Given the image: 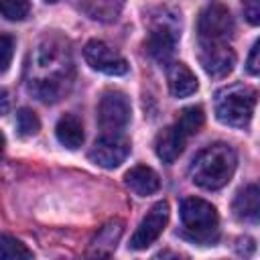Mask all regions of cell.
Listing matches in <instances>:
<instances>
[{
    "mask_svg": "<svg viewBox=\"0 0 260 260\" xmlns=\"http://www.w3.org/2000/svg\"><path fill=\"white\" fill-rule=\"evenodd\" d=\"M0 258H6V260H18V258L30 260L32 252L20 240H16L14 236L0 234Z\"/></svg>",
    "mask_w": 260,
    "mask_h": 260,
    "instance_id": "ffe728a7",
    "label": "cell"
},
{
    "mask_svg": "<svg viewBox=\"0 0 260 260\" xmlns=\"http://www.w3.org/2000/svg\"><path fill=\"white\" fill-rule=\"evenodd\" d=\"M248 71L252 73V75H258V71H260V63H258V43H254L252 45V49H250V55H248Z\"/></svg>",
    "mask_w": 260,
    "mask_h": 260,
    "instance_id": "cb8c5ba5",
    "label": "cell"
},
{
    "mask_svg": "<svg viewBox=\"0 0 260 260\" xmlns=\"http://www.w3.org/2000/svg\"><path fill=\"white\" fill-rule=\"evenodd\" d=\"M232 35V12L221 2L207 4L197 18V43H230Z\"/></svg>",
    "mask_w": 260,
    "mask_h": 260,
    "instance_id": "8992f818",
    "label": "cell"
},
{
    "mask_svg": "<svg viewBox=\"0 0 260 260\" xmlns=\"http://www.w3.org/2000/svg\"><path fill=\"white\" fill-rule=\"evenodd\" d=\"M14 47H16V43H14L12 35H0V73H4L10 67Z\"/></svg>",
    "mask_w": 260,
    "mask_h": 260,
    "instance_id": "603a6c76",
    "label": "cell"
},
{
    "mask_svg": "<svg viewBox=\"0 0 260 260\" xmlns=\"http://www.w3.org/2000/svg\"><path fill=\"white\" fill-rule=\"evenodd\" d=\"M203 122H205L203 108H201V106H189V108L181 110V114H179L175 126L179 128V132H181L185 138H189V136H193V134L199 132V128L203 126Z\"/></svg>",
    "mask_w": 260,
    "mask_h": 260,
    "instance_id": "d6986e66",
    "label": "cell"
},
{
    "mask_svg": "<svg viewBox=\"0 0 260 260\" xmlns=\"http://www.w3.org/2000/svg\"><path fill=\"white\" fill-rule=\"evenodd\" d=\"M236 165H238L236 150L225 142H215L211 146H205L193 158L189 167V175L197 187L215 191L230 183V179L234 177Z\"/></svg>",
    "mask_w": 260,
    "mask_h": 260,
    "instance_id": "7a4b0ae2",
    "label": "cell"
},
{
    "mask_svg": "<svg viewBox=\"0 0 260 260\" xmlns=\"http://www.w3.org/2000/svg\"><path fill=\"white\" fill-rule=\"evenodd\" d=\"M55 134H57V140L69 150H77L83 144V138H85L83 124L75 114L61 116L57 126H55Z\"/></svg>",
    "mask_w": 260,
    "mask_h": 260,
    "instance_id": "e0dca14e",
    "label": "cell"
},
{
    "mask_svg": "<svg viewBox=\"0 0 260 260\" xmlns=\"http://www.w3.org/2000/svg\"><path fill=\"white\" fill-rule=\"evenodd\" d=\"M47 2H57V0H47Z\"/></svg>",
    "mask_w": 260,
    "mask_h": 260,
    "instance_id": "4316f807",
    "label": "cell"
},
{
    "mask_svg": "<svg viewBox=\"0 0 260 260\" xmlns=\"http://www.w3.org/2000/svg\"><path fill=\"white\" fill-rule=\"evenodd\" d=\"M128 154H130V140L122 134H104L100 140L93 142V146L87 152L89 160L102 169L120 167Z\"/></svg>",
    "mask_w": 260,
    "mask_h": 260,
    "instance_id": "9c48e42d",
    "label": "cell"
},
{
    "mask_svg": "<svg viewBox=\"0 0 260 260\" xmlns=\"http://www.w3.org/2000/svg\"><path fill=\"white\" fill-rule=\"evenodd\" d=\"M232 209L240 221L256 223L258 215H260V191H258V187L252 183V185H246L244 189H240L234 203H232Z\"/></svg>",
    "mask_w": 260,
    "mask_h": 260,
    "instance_id": "5bb4252c",
    "label": "cell"
},
{
    "mask_svg": "<svg viewBox=\"0 0 260 260\" xmlns=\"http://www.w3.org/2000/svg\"><path fill=\"white\" fill-rule=\"evenodd\" d=\"M77 6L85 16L98 22H112L118 18L124 0H77Z\"/></svg>",
    "mask_w": 260,
    "mask_h": 260,
    "instance_id": "ac0fdd59",
    "label": "cell"
},
{
    "mask_svg": "<svg viewBox=\"0 0 260 260\" xmlns=\"http://www.w3.org/2000/svg\"><path fill=\"white\" fill-rule=\"evenodd\" d=\"M199 63L211 77H225L236 65V53L230 43H199Z\"/></svg>",
    "mask_w": 260,
    "mask_h": 260,
    "instance_id": "8fae6325",
    "label": "cell"
},
{
    "mask_svg": "<svg viewBox=\"0 0 260 260\" xmlns=\"http://www.w3.org/2000/svg\"><path fill=\"white\" fill-rule=\"evenodd\" d=\"M122 232H124V223H122L120 219L108 221L106 225L100 228V232H98L95 238L91 240L87 254H89V256H98V258H100V256H110V254L116 250V244H118Z\"/></svg>",
    "mask_w": 260,
    "mask_h": 260,
    "instance_id": "2e32d148",
    "label": "cell"
},
{
    "mask_svg": "<svg viewBox=\"0 0 260 260\" xmlns=\"http://www.w3.org/2000/svg\"><path fill=\"white\" fill-rule=\"evenodd\" d=\"M83 59L87 61V65L100 73L106 75H124L128 73V61L108 43L104 41H89L83 47Z\"/></svg>",
    "mask_w": 260,
    "mask_h": 260,
    "instance_id": "ba28073f",
    "label": "cell"
},
{
    "mask_svg": "<svg viewBox=\"0 0 260 260\" xmlns=\"http://www.w3.org/2000/svg\"><path fill=\"white\" fill-rule=\"evenodd\" d=\"M8 93L4 91V89H0V114H4L6 110H8Z\"/></svg>",
    "mask_w": 260,
    "mask_h": 260,
    "instance_id": "d4e9b609",
    "label": "cell"
},
{
    "mask_svg": "<svg viewBox=\"0 0 260 260\" xmlns=\"http://www.w3.org/2000/svg\"><path fill=\"white\" fill-rule=\"evenodd\" d=\"M124 183H126V187H128L132 193H136V195H140V197L152 195V193H156L158 187H160L158 175H156L150 167H146V165H136V167H132V169L124 175Z\"/></svg>",
    "mask_w": 260,
    "mask_h": 260,
    "instance_id": "9a60e30c",
    "label": "cell"
},
{
    "mask_svg": "<svg viewBox=\"0 0 260 260\" xmlns=\"http://www.w3.org/2000/svg\"><path fill=\"white\" fill-rule=\"evenodd\" d=\"M30 12V0H0V16L6 20H24Z\"/></svg>",
    "mask_w": 260,
    "mask_h": 260,
    "instance_id": "44dd1931",
    "label": "cell"
},
{
    "mask_svg": "<svg viewBox=\"0 0 260 260\" xmlns=\"http://www.w3.org/2000/svg\"><path fill=\"white\" fill-rule=\"evenodd\" d=\"M4 146H6V140H4V134L0 132V154H2V150H4Z\"/></svg>",
    "mask_w": 260,
    "mask_h": 260,
    "instance_id": "484cf974",
    "label": "cell"
},
{
    "mask_svg": "<svg viewBox=\"0 0 260 260\" xmlns=\"http://www.w3.org/2000/svg\"><path fill=\"white\" fill-rule=\"evenodd\" d=\"M183 236L195 244L211 246L219 236V217L215 207L201 197H187L179 205Z\"/></svg>",
    "mask_w": 260,
    "mask_h": 260,
    "instance_id": "3957f363",
    "label": "cell"
},
{
    "mask_svg": "<svg viewBox=\"0 0 260 260\" xmlns=\"http://www.w3.org/2000/svg\"><path fill=\"white\" fill-rule=\"evenodd\" d=\"M256 89L244 83H232L215 93V116L225 126L244 128L250 124L256 108Z\"/></svg>",
    "mask_w": 260,
    "mask_h": 260,
    "instance_id": "277c9868",
    "label": "cell"
},
{
    "mask_svg": "<svg viewBox=\"0 0 260 260\" xmlns=\"http://www.w3.org/2000/svg\"><path fill=\"white\" fill-rule=\"evenodd\" d=\"M98 122L106 134H120L130 122L128 98L118 89L106 91L98 104Z\"/></svg>",
    "mask_w": 260,
    "mask_h": 260,
    "instance_id": "52a82bcc",
    "label": "cell"
},
{
    "mask_svg": "<svg viewBox=\"0 0 260 260\" xmlns=\"http://www.w3.org/2000/svg\"><path fill=\"white\" fill-rule=\"evenodd\" d=\"M167 221H169V203H167V201L154 203V205L148 209V213L142 217V221L138 223V228H136V232L132 234L128 246H130L132 250H144V248H148V246L162 234Z\"/></svg>",
    "mask_w": 260,
    "mask_h": 260,
    "instance_id": "30bf717a",
    "label": "cell"
},
{
    "mask_svg": "<svg viewBox=\"0 0 260 260\" xmlns=\"http://www.w3.org/2000/svg\"><path fill=\"white\" fill-rule=\"evenodd\" d=\"M16 128L20 136H35L41 130V120L30 108H20L16 112Z\"/></svg>",
    "mask_w": 260,
    "mask_h": 260,
    "instance_id": "7402d4cb",
    "label": "cell"
},
{
    "mask_svg": "<svg viewBox=\"0 0 260 260\" xmlns=\"http://www.w3.org/2000/svg\"><path fill=\"white\" fill-rule=\"evenodd\" d=\"M73 79V59L69 45L57 37H43L26 61V87L41 102L61 100Z\"/></svg>",
    "mask_w": 260,
    "mask_h": 260,
    "instance_id": "6da1fadb",
    "label": "cell"
},
{
    "mask_svg": "<svg viewBox=\"0 0 260 260\" xmlns=\"http://www.w3.org/2000/svg\"><path fill=\"white\" fill-rule=\"evenodd\" d=\"M185 142H187V138L173 124V126H167L165 130H160L156 134V138H154V152H156V156L162 162L171 165V162H175L181 156V152L185 148Z\"/></svg>",
    "mask_w": 260,
    "mask_h": 260,
    "instance_id": "7c38bea8",
    "label": "cell"
},
{
    "mask_svg": "<svg viewBox=\"0 0 260 260\" xmlns=\"http://www.w3.org/2000/svg\"><path fill=\"white\" fill-rule=\"evenodd\" d=\"M167 83L175 98H187L199 87L195 73L185 63H171L167 67Z\"/></svg>",
    "mask_w": 260,
    "mask_h": 260,
    "instance_id": "4fadbf2b",
    "label": "cell"
},
{
    "mask_svg": "<svg viewBox=\"0 0 260 260\" xmlns=\"http://www.w3.org/2000/svg\"><path fill=\"white\" fill-rule=\"evenodd\" d=\"M181 24L175 12L162 10L160 16H154L150 20V28H148V37H146V51L152 59L165 63L171 59V55L175 53L177 41H179V32Z\"/></svg>",
    "mask_w": 260,
    "mask_h": 260,
    "instance_id": "5b68a950",
    "label": "cell"
}]
</instances>
